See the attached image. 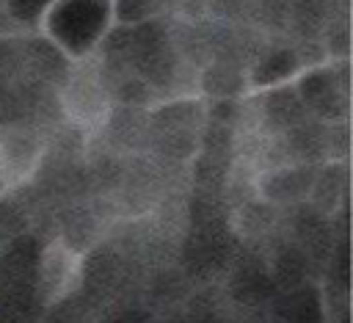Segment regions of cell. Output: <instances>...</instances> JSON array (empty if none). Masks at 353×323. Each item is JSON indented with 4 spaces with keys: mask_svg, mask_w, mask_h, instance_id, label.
<instances>
[{
    "mask_svg": "<svg viewBox=\"0 0 353 323\" xmlns=\"http://www.w3.org/2000/svg\"><path fill=\"white\" fill-rule=\"evenodd\" d=\"M33 28L69 63L85 61L116 28V0H50Z\"/></svg>",
    "mask_w": 353,
    "mask_h": 323,
    "instance_id": "1",
    "label": "cell"
},
{
    "mask_svg": "<svg viewBox=\"0 0 353 323\" xmlns=\"http://www.w3.org/2000/svg\"><path fill=\"white\" fill-rule=\"evenodd\" d=\"M47 146V133L36 121L11 119L0 124V182L6 193L36 179L44 166Z\"/></svg>",
    "mask_w": 353,
    "mask_h": 323,
    "instance_id": "2",
    "label": "cell"
},
{
    "mask_svg": "<svg viewBox=\"0 0 353 323\" xmlns=\"http://www.w3.org/2000/svg\"><path fill=\"white\" fill-rule=\"evenodd\" d=\"M85 279V251L69 246L61 237H52L36 265V293L47 306H55L72 298Z\"/></svg>",
    "mask_w": 353,
    "mask_h": 323,
    "instance_id": "3",
    "label": "cell"
}]
</instances>
